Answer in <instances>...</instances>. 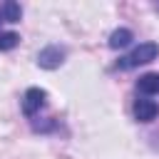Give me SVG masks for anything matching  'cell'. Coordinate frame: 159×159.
I'll return each instance as SVG.
<instances>
[{
	"label": "cell",
	"instance_id": "obj_1",
	"mask_svg": "<svg viewBox=\"0 0 159 159\" xmlns=\"http://www.w3.org/2000/svg\"><path fill=\"white\" fill-rule=\"evenodd\" d=\"M157 55H159V45H157V42H139L132 52L122 55V57L114 62V70H119V72L134 70V67H139V65H147V62L157 60Z\"/></svg>",
	"mask_w": 159,
	"mask_h": 159
},
{
	"label": "cell",
	"instance_id": "obj_2",
	"mask_svg": "<svg viewBox=\"0 0 159 159\" xmlns=\"http://www.w3.org/2000/svg\"><path fill=\"white\" fill-rule=\"evenodd\" d=\"M45 99H47V92H45V89H40V87L25 89V94H22V114L30 117V119L37 117L40 109L45 107Z\"/></svg>",
	"mask_w": 159,
	"mask_h": 159
},
{
	"label": "cell",
	"instance_id": "obj_3",
	"mask_svg": "<svg viewBox=\"0 0 159 159\" xmlns=\"http://www.w3.org/2000/svg\"><path fill=\"white\" fill-rule=\"evenodd\" d=\"M65 57H67L65 47H60V45H47V47H42V50L37 52V65H40L42 70H57V67L65 62Z\"/></svg>",
	"mask_w": 159,
	"mask_h": 159
},
{
	"label": "cell",
	"instance_id": "obj_4",
	"mask_svg": "<svg viewBox=\"0 0 159 159\" xmlns=\"http://www.w3.org/2000/svg\"><path fill=\"white\" fill-rule=\"evenodd\" d=\"M132 112H134V119L137 122L147 124V122H154L159 117V104L154 99H149V97H139V99H134Z\"/></svg>",
	"mask_w": 159,
	"mask_h": 159
},
{
	"label": "cell",
	"instance_id": "obj_5",
	"mask_svg": "<svg viewBox=\"0 0 159 159\" xmlns=\"http://www.w3.org/2000/svg\"><path fill=\"white\" fill-rule=\"evenodd\" d=\"M137 92L142 97H157L159 94V72H147L137 80Z\"/></svg>",
	"mask_w": 159,
	"mask_h": 159
},
{
	"label": "cell",
	"instance_id": "obj_6",
	"mask_svg": "<svg viewBox=\"0 0 159 159\" xmlns=\"http://www.w3.org/2000/svg\"><path fill=\"white\" fill-rule=\"evenodd\" d=\"M132 40H134V32H132L129 27H117V30L109 35V47H112V50H119V47H127Z\"/></svg>",
	"mask_w": 159,
	"mask_h": 159
},
{
	"label": "cell",
	"instance_id": "obj_7",
	"mask_svg": "<svg viewBox=\"0 0 159 159\" xmlns=\"http://www.w3.org/2000/svg\"><path fill=\"white\" fill-rule=\"evenodd\" d=\"M0 17H2V22H20V17H22V7H20L17 2L7 0V2L0 5Z\"/></svg>",
	"mask_w": 159,
	"mask_h": 159
},
{
	"label": "cell",
	"instance_id": "obj_8",
	"mask_svg": "<svg viewBox=\"0 0 159 159\" xmlns=\"http://www.w3.org/2000/svg\"><path fill=\"white\" fill-rule=\"evenodd\" d=\"M20 45V35L17 32H0V50L2 52H7V50H12V47H17Z\"/></svg>",
	"mask_w": 159,
	"mask_h": 159
},
{
	"label": "cell",
	"instance_id": "obj_9",
	"mask_svg": "<svg viewBox=\"0 0 159 159\" xmlns=\"http://www.w3.org/2000/svg\"><path fill=\"white\" fill-rule=\"evenodd\" d=\"M157 10H159V2H157Z\"/></svg>",
	"mask_w": 159,
	"mask_h": 159
},
{
	"label": "cell",
	"instance_id": "obj_10",
	"mask_svg": "<svg viewBox=\"0 0 159 159\" xmlns=\"http://www.w3.org/2000/svg\"><path fill=\"white\" fill-rule=\"evenodd\" d=\"M0 22H2V17H0Z\"/></svg>",
	"mask_w": 159,
	"mask_h": 159
}]
</instances>
